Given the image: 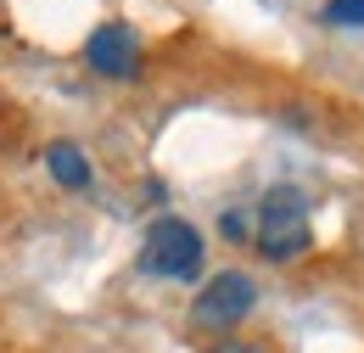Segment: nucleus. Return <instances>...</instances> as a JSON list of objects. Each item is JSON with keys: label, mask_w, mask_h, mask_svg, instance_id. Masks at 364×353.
<instances>
[{"label": "nucleus", "mask_w": 364, "mask_h": 353, "mask_svg": "<svg viewBox=\"0 0 364 353\" xmlns=\"http://www.w3.org/2000/svg\"><path fill=\"white\" fill-rule=\"evenodd\" d=\"M225 236H230V241H241V236H247V219H241L235 208H230V214H225Z\"/></svg>", "instance_id": "nucleus-8"}, {"label": "nucleus", "mask_w": 364, "mask_h": 353, "mask_svg": "<svg viewBox=\"0 0 364 353\" xmlns=\"http://www.w3.org/2000/svg\"><path fill=\"white\" fill-rule=\"evenodd\" d=\"M140 264L151 275H163V280H196V269H202V236L185 219H157L146 230Z\"/></svg>", "instance_id": "nucleus-2"}, {"label": "nucleus", "mask_w": 364, "mask_h": 353, "mask_svg": "<svg viewBox=\"0 0 364 353\" xmlns=\"http://www.w3.org/2000/svg\"><path fill=\"white\" fill-rule=\"evenodd\" d=\"M252 303H258V286H252L241 269H225V275H213V280L202 286L191 320H196L202 331H230V325H241V320L252 314Z\"/></svg>", "instance_id": "nucleus-3"}, {"label": "nucleus", "mask_w": 364, "mask_h": 353, "mask_svg": "<svg viewBox=\"0 0 364 353\" xmlns=\"http://www.w3.org/2000/svg\"><path fill=\"white\" fill-rule=\"evenodd\" d=\"M258 253L274 264H291L297 253H309V196L297 185H269L258 202Z\"/></svg>", "instance_id": "nucleus-1"}, {"label": "nucleus", "mask_w": 364, "mask_h": 353, "mask_svg": "<svg viewBox=\"0 0 364 353\" xmlns=\"http://www.w3.org/2000/svg\"><path fill=\"white\" fill-rule=\"evenodd\" d=\"M325 23H364V0H331Z\"/></svg>", "instance_id": "nucleus-6"}, {"label": "nucleus", "mask_w": 364, "mask_h": 353, "mask_svg": "<svg viewBox=\"0 0 364 353\" xmlns=\"http://www.w3.org/2000/svg\"><path fill=\"white\" fill-rule=\"evenodd\" d=\"M208 353H274V348H264V342H247V337H225V342H213Z\"/></svg>", "instance_id": "nucleus-7"}, {"label": "nucleus", "mask_w": 364, "mask_h": 353, "mask_svg": "<svg viewBox=\"0 0 364 353\" xmlns=\"http://www.w3.org/2000/svg\"><path fill=\"white\" fill-rule=\"evenodd\" d=\"M46 169H50V179L56 185H68V191H85L90 185V157L73 146V140H56L46 152Z\"/></svg>", "instance_id": "nucleus-5"}, {"label": "nucleus", "mask_w": 364, "mask_h": 353, "mask_svg": "<svg viewBox=\"0 0 364 353\" xmlns=\"http://www.w3.org/2000/svg\"><path fill=\"white\" fill-rule=\"evenodd\" d=\"M85 56L107 79H135L140 73V40H135V28H124V23H101L90 34V45H85Z\"/></svg>", "instance_id": "nucleus-4"}]
</instances>
